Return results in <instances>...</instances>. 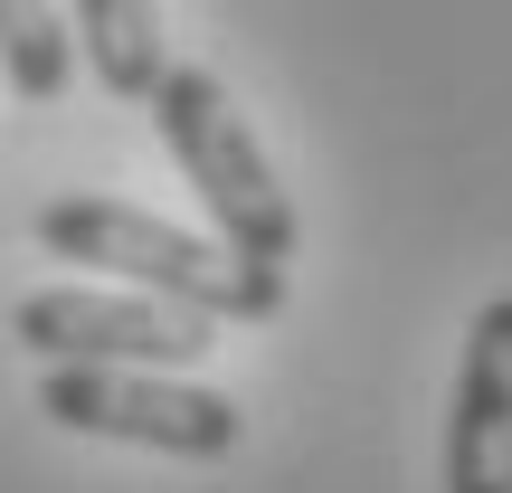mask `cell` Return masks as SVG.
<instances>
[{"label": "cell", "mask_w": 512, "mask_h": 493, "mask_svg": "<svg viewBox=\"0 0 512 493\" xmlns=\"http://www.w3.org/2000/svg\"><path fill=\"white\" fill-rule=\"evenodd\" d=\"M29 238L57 256V266H105L114 285H143L162 304H190L209 323H275L285 313V266H256L228 238H190V228L152 219L133 200H105V190H67V200H38Z\"/></svg>", "instance_id": "1"}, {"label": "cell", "mask_w": 512, "mask_h": 493, "mask_svg": "<svg viewBox=\"0 0 512 493\" xmlns=\"http://www.w3.org/2000/svg\"><path fill=\"white\" fill-rule=\"evenodd\" d=\"M143 105H152L162 152L181 162V181L200 190L209 228H219L238 256H256V266H294L304 219H294V200H285V181H275L266 143L247 133V114L228 105L219 76H209V67H162Z\"/></svg>", "instance_id": "2"}, {"label": "cell", "mask_w": 512, "mask_h": 493, "mask_svg": "<svg viewBox=\"0 0 512 493\" xmlns=\"http://www.w3.org/2000/svg\"><path fill=\"white\" fill-rule=\"evenodd\" d=\"M38 418L67 437H114V446H152V456H190V465L238 456L247 437L228 389H200L181 370H143V361H48Z\"/></svg>", "instance_id": "3"}, {"label": "cell", "mask_w": 512, "mask_h": 493, "mask_svg": "<svg viewBox=\"0 0 512 493\" xmlns=\"http://www.w3.org/2000/svg\"><path fill=\"white\" fill-rule=\"evenodd\" d=\"M10 342L38 351V361H143V370H190L219 351V323L190 304H162V294L124 285H38L10 304Z\"/></svg>", "instance_id": "4"}, {"label": "cell", "mask_w": 512, "mask_h": 493, "mask_svg": "<svg viewBox=\"0 0 512 493\" xmlns=\"http://www.w3.org/2000/svg\"><path fill=\"white\" fill-rule=\"evenodd\" d=\"M446 493H512V294L465 323L446 399Z\"/></svg>", "instance_id": "5"}, {"label": "cell", "mask_w": 512, "mask_h": 493, "mask_svg": "<svg viewBox=\"0 0 512 493\" xmlns=\"http://www.w3.org/2000/svg\"><path fill=\"white\" fill-rule=\"evenodd\" d=\"M67 19H76V57L95 67V86L124 95V105H143L152 76L171 67L162 10H152V0H67Z\"/></svg>", "instance_id": "6"}, {"label": "cell", "mask_w": 512, "mask_h": 493, "mask_svg": "<svg viewBox=\"0 0 512 493\" xmlns=\"http://www.w3.org/2000/svg\"><path fill=\"white\" fill-rule=\"evenodd\" d=\"M0 76L19 105H57L76 86V19L67 0H0Z\"/></svg>", "instance_id": "7"}]
</instances>
